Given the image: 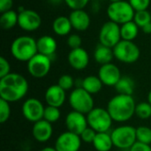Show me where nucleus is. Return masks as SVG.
Listing matches in <instances>:
<instances>
[{
	"label": "nucleus",
	"mask_w": 151,
	"mask_h": 151,
	"mask_svg": "<svg viewBox=\"0 0 151 151\" xmlns=\"http://www.w3.org/2000/svg\"><path fill=\"white\" fill-rule=\"evenodd\" d=\"M28 91L27 79L17 73H11L0 78V98L8 103H15L26 96Z\"/></svg>",
	"instance_id": "f257e3e1"
},
{
	"label": "nucleus",
	"mask_w": 151,
	"mask_h": 151,
	"mask_svg": "<svg viewBox=\"0 0 151 151\" xmlns=\"http://www.w3.org/2000/svg\"><path fill=\"white\" fill-rule=\"evenodd\" d=\"M136 104L133 96L118 94L108 102L107 111L113 121L127 122L135 115Z\"/></svg>",
	"instance_id": "f03ea898"
},
{
	"label": "nucleus",
	"mask_w": 151,
	"mask_h": 151,
	"mask_svg": "<svg viewBox=\"0 0 151 151\" xmlns=\"http://www.w3.org/2000/svg\"><path fill=\"white\" fill-rule=\"evenodd\" d=\"M10 51L16 60L27 63L38 53L36 40L29 35L18 36L12 41Z\"/></svg>",
	"instance_id": "7ed1b4c3"
},
{
	"label": "nucleus",
	"mask_w": 151,
	"mask_h": 151,
	"mask_svg": "<svg viewBox=\"0 0 151 151\" xmlns=\"http://www.w3.org/2000/svg\"><path fill=\"white\" fill-rule=\"evenodd\" d=\"M109 20L113 21L119 26L134 20L135 11L127 0L110 3L106 10Z\"/></svg>",
	"instance_id": "20e7f679"
},
{
	"label": "nucleus",
	"mask_w": 151,
	"mask_h": 151,
	"mask_svg": "<svg viewBox=\"0 0 151 151\" xmlns=\"http://www.w3.org/2000/svg\"><path fill=\"white\" fill-rule=\"evenodd\" d=\"M68 101L73 111L85 115H87L95 108L92 95L87 92L81 87H77L72 90Z\"/></svg>",
	"instance_id": "39448f33"
},
{
	"label": "nucleus",
	"mask_w": 151,
	"mask_h": 151,
	"mask_svg": "<svg viewBox=\"0 0 151 151\" xmlns=\"http://www.w3.org/2000/svg\"><path fill=\"white\" fill-rule=\"evenodd\" d=\"M114 147L120 150H129L136 142V128L123 125L118 127L111 133Z\"/></svg>",
	"instance_id": "423d86ee"
},
{
	"label": "nucleus",
	"mask_w": 151,
	"mask_h": 151,
	"mask_svg": "<svg viewBox=\"0 0 151 151\" xmlns=\"http://www.w3.org/2000/svg\"><path fill=\"white\" fill-rule=\"evenodd\" d=\"M86 116L88 127L94 129L96 133L108 132L111 127L113 119H111L107 109L96 107Z\"/></svg>",
	"instance_id": "0eeeda50"
},
{
	"label": "nucleus",
	"mask_w": 151,
	"mask_h": 151,
	"mask_svg": "<svg viewBox=\"0 0 151 151\" xmlns=\"http://www.w3.org/2000/svg\"><path fill=\"white\" fill-rule=\"evenodd\" d=\"M114 58L124 64H134L141 56V50L134 42L121 40L113 48Z\"/></svg>",
	"instance_id": "6e6552de"
},
{
	"label": "nucleus",
	"mask_w": 151,
	"mask_h": 151,
	"mask_svg": "<svg viewBox=\"0 0 151 151\" xmlns=\"http://www.w3.org/2000/svg\"><path fill=\"white\" fill-rule=\"evenodd\" d=\"M98 40L99 43L113 49L122 40L120 26L111 20L104 22L99 30Z\"/></svg>",
	"instance_id": "1a4fd4ad"
},
{
	"label": "nucleus",
	"mask_w": 151,
	"mask_h": 151,
	"mask_svg": "<svg viewBox=\"0 0 151 151\" xmlns=\"http://www.w3.org/2000/svg\"><path fill=\"white\" fill-rule=\"evenodd\" d=\"M52 59L45 55L37 53L27 63V68L29 74L36 79L44 78L48 75L51 68Z\"/></svg>",
	"instance_id": "9d476101"
},
{
	"label": "nucleus",
	"mask_w": 151,
	"mask_h": 151,
	"mask_svg": "<svg viewBox=\"0 0 151 151\" xmlns=\"http://www.w3.org/2000/svg\"><path fill=\"white\" fill-rule=\"evenodd\" d=\"M18 13V26L23 31L35 32L41 27L42 19L37 12L31 9H25L24 11Z\"/></svg>",
	"instance_id": "9b49d317"
},
{
	"label": "nucleus",
	"mask_w": 151,
	"mask_h": 151,
	"mask_svg": "<svg viewBox=\"0 0 151 151\" xmlns=\"http://www.w3.org/2000/svg\"><path fill=\"white\" fill-rule=\"evenodd\" d=\"M44 110L45 107L42 103L36 98H28L22 104V114L24 118L32 123L43 119Z\"/></svg>",
	"instance_id": "f8f14e48"
},
{
	"label": "nucleus",
	"mask_w": 151,
	"mask_h": 151,
	"mask_svg": "<svg viewBox=\"0 0 151 151\" xmlns=\"http://www.w3.org/2000/svg\"><path fill=\"white\" fill-rule=\"evenodd\" d=\"M81 142L80 135L66 131L58 135L54 147L57 151H79Z\"/></svg>",
	"instance_id": "ddd939ff"
},
{
	"label": "nucleus",
	"mask_w": 151,
	"mask_h": 151,
	"mask_svg": "<svg viewBox=\"0 0 151 151\" xmlns=\"http://www.w3.org/2000/svg\"><path fill=\"white\" fill-rule=\"evenodd\" d=\"M97 76L100 78L103 84L108 87H115L122 77L119 68L113 63L101 65Z\"/></svg>",
	"instance_id": "4468645a"
},
{
	"label": "nucleus",
	"mask_w": 151,
	"mask_h": 151,
	"mask_svg": "<svg viewBox=\"0 0 151 151\" xmlns=\"http://www.w3.org/2000/svg\"><path fill=\"white\" fill-rule=\"evenodd\" d=\"M65 122L67 131L78 135L88 127L87 116L75 111H72L66 115Z\"/></svg>",
	"instance_id": "2eb2a0df"
},
{
	"label": "nucleus",
	"mask_w": 151,
	"mask_h": 151,
	"mask_svg": "<svg viewBox=\"0 0 151 151\" xmlns=\"http://www.w3.org/2000/svg\"><path fill=\"white\" fill-rule=\"evenodd\" d=\"M67 61L70 66L77 71L87 68L89 64V55L82 47L71 50L67 56Z\"/></svg>",
	"instance_id": "dca6fc26"
},
{
	"label": "nucleus",
	"mask_w": 151,
	"mask_h": 151,
	"mask_svg": "<svg viewBox=\"0 0 151 151\" xmlns=\"http://www.w3.org/2000/svg\"><path fill=\"white\" fill-rule=\"evenodd\" d=\"M73 29L78 32H84L88 30L91 24V18L88 12L84 9L72 10L68 16Z\"/></svg>",
	"instance_id": "f3484780"
},
{
	"label": "nucleus",
	"mask_w": 151,
	"mask_h": 151,
	"mask_svg": "<svg viewBox=\"0 0 151 151\" xmlns=\"http://www.w3.org/2000/svg\"><path fill=\"white\" fill-rule=\"evenodd\" d=\"M65 90L60 88L58 84L50 86L45 91L44 99L47 104L50 106L60 108L65 104Z\"/></svg>",
	"instance_id": "a211bd4d"
},
{
	"label": "nucleus",
	"mask_w": 151,
	"mask_h": 151,
	"mask_svg": "<svg viewBox=\"0 0 151 151\" xmlns=\"http://www.w3.org/2000/svg\"><path fill=\"white\" fill-rule=\"evenodd\" d=\"M53 134L52 124L46 121L45 119H41L34 123L32 127V135L35 141L38 142H48Z\"/></svg>",
	"instance_id": "6ab92c4d"
},
{
	"label": "nucleus",
	"mask_w": 151,
	"mask_h": 151,
	"mask_svg": "<svg viewBox=\"0 0 151 151\" xmlns=\"http://www.w3.org/2000/svg\"><path fill=\"white\" fill-rule=\"evenodd\" d=\"M38 53L45 55L50 58L55 56L58 49V42L54 37L49 35H44L36 40Z\"/></svg>",
	"instance_id": "aec40b11"
},
{
	"label": "nucleus",
	"mask_w": 151,
	"mask_h": 151,
	"mask_svg": "<svg viewBox=\"0 0 151 151\" xmlns=\"http://www.w3.org/2000/svg\"><path fill=\"white\" fill-rule=\"evenodd\" d=\"M73 29L71 21L66 16H58L52 22V30L58 36L69 35Z\"/></svg>",
	"instance_id": "412c9836"
},
{
	"label": "nucleus",
	"mask_w": 151,
	"mask_h": 151,
	"mask_svg": "<svg viewBox=\"0 0 151 151\" xmlns=\"http://www.w3.org/2000/svg\"><path fill=\"white\" fill-rule=\"evenodd\" d=\"M113 58H114L113 49L103 45L101 43H99L96 47L94 51V59L97 64L101 65H106L111 63Z\"/></svg>",
	"instance_id": "4be33fe9"
},
{
	"label": "nucleus",
	"mask_w": 151,
	"mask_h": 151,
	"mask_svg": "<svg viewBox=\"0 0 151 151\" xmlns=\"http://www.w3.org/2000/svg\"><path fill=\"white\" fill-rule=\"evenodd\" d=\"M103 82L98 76L88 75L81 81V87L91 95L99 93L103 88Z\"/></svg>",
	"instance_id": "5701e85b"
},
{
	"label": "nucleus",
	"mask_w": 151,
	"mask_h": 151,
	"mask_svg": "<svg viewBox=\"0 0 151 151\" xmlns=\"http://www.w3.org/2000/svg\"><path fill=\"white\" fill-rule=\"evenodd\" d=\"M92 144L96 151H110L114 146L111 135L108 132L97 133Z\"/></svg>",
	"instance_id": "b1692460"
},
{
	"label": "nucleus",
	"mask_w": 151,
	"mask_h": 151,
	"mask_svg": "<svg viewBox=\"0 0 151 151\" xmlns=\"http://www.w3.org/2000/svg\"><path fill=\"white\" fill-rule=\"evenodd\" d=\"M19 13L17 11L10 10L1 13L0 16V26L4 30H11L18 26Z\"/></svg>",
	"instance_id": "393cba45"
},
{
	"label": "nucleus",
	"mask_w": 151,
	"mask_h": 151,
	"mask_svg": "<svg viewBox=\"0 0 151 151\" xmlns=\"http://www.w3.org/2000/svg\"><path fill=\"white\" fill-rule=\"evenodd\" d=\"M140 27L134 21L131 20L120 26V34L122 40L134 42L139 35Z\"/></svg>",
	"instance_id": "a878e982"
},
{
	"label": "nucleus",
	"mask_w": 151,
	"mask_h": 151,
	"mask_svg": "<svg viewBox=\"0 0 151 151\" xmlns=\"http://www.w3.org/2000/svg\"><path fill=\"white\" fill-rule=\"evenodd\" d=\"M118 94L133 96L135 88V84L134 80L129 76H122L119 82L114 87Z\"/></svg>",
	"instance_id": "bb28decb"
},
{
	"label": "nucleus",
	"mask_w": 151,
	"mask_h": 151,
	"mask_svg": "<svg viewBox=\"0 0 151 151\" xmlns=\"http://www.w3.org/2000/svg\"><path fill=\"white\" fill-rule=\"evenodd\" d=\"M136 139L138 142L150 145L151 143V128L142 126L136 128Z\"/></svg>",
	"instance_id": "cd10ccee"
},
{
	"label": "nucleus",
	"mask_w": 151,
	"mask_h": 151,
	"mask_svg": "<svg viewBox=\"0 0 151 151\" xmlns=\"http://www.w3.org/2000/svg\"><path fill=\"white\" fill-rule=\"evenodd\" d=\"M60 117H61V112H60L59 108L50 106V105H47L45 107L43 119H45L46 121L53 124L57 122L60 119Z\"/></svg>",
	"instance_id": "c85d7f7f"
},
{
	"label": "nucleus",
	"mask_w": 151,
	"mask_h": 151,
	"mask_svg": "<svg viewBox=\"0 0 151 151\" xmlns=\"http://www.w3.org/2000/svg\"><path fill=\"white\" fill-rule=\"evenodd\" d=\"M135 116L141 119H148L151 117V104L149 102H142L136 104Z\"/></svg>",
	"instance_id": "c756f323"
},
{
	"label": "nucleus",
	"mask_w": 151,
	"mask_h": 151,
	"mask_svg": "<svg viewBox=\"0 0 151 151\" xmlns=\"http://www.w3.org/2000/svg\"><path fill=\"white\" fill-rule=\"evenodd\" d=\"M134 21L138 25L140 28L144 27L145 25L151 22V13L149 10H143V11H138L135 12Z\"/></svg>",
	"instance_id": "7c9ffc66"
},
{
	"label": "nucleus",
	"mask_w": 151,
	"mask_h": 151,
	"mask_svg": "<svg viewBox=\"0 0 151 151\" xmlns=\"http://www.w3.org/2000/svg\"><path fill=\"white\" fill-rule=\"evenodd\" d=\"M11 116L10 103L0 98V123H5Z\"/></svg>",
	"instance_id": "2f4dec72"
},
{
	"label": "nucleus",
	"mask_w": 151,
	"mask_h": 151,
	"mask_svg": "<svg viewBox=\"0 0 151 151\" xmlns=\"http://www.w3.org/2000/svg\"><path fill=\"white\" fill-rule=\"evenodd\" d=\"M74 84H75V81H74L73 78L69 74L61 75L58 81V85L65 91L72 89L73 88Z\"/></svg>",
	"instance_id": "473e14b6"
},
{
	"label": "nucleus",
	"mask_w": 151,
	"mask_h": 151,
	"mask_svg": "<svg viewBox=\"0 0 151 151\" xmlns=\"http://www.w3.org/2000/svg\"><path fill=\"white\" fill-rule=\"evenodd\" d=\"M90 1L91 0H64V3L71 10H81L85 9Z\"/></svg>",
	"instance_id": "72a5a7b5"
},
{
	"label": "nucleus",
	"mask_w": 151,
	"mask_h": 151,
	"mask_svg": "<svg viewBox=\"0 0 151 151\" xmlns=\"http://www.w3.org/2000/svg\"><path fill=\"white\" fill-rule=\"evenodd\" d=\"M66 43L71 50L81 48L82 43V39L78 34H71L67 37Z\"/></svg>",
	"instance_id": "f704fd0d"
},
{
	"label": "nucleus",
	"mask_w": 151,
	"mask_h": 151,
	"mask_svg": "<svg viewBox=\"0 0 151 151\" xmlns=\"http://www.w3.org/2000/svg\"><path fill=\"white\" fill-rule=\"evenodd\" d=\"M135 12L148 10L151 4V0H127Z\"/></svg>",
	"instance_id": "c9c22d12"
},
{
	"label": "nucleus",
	"mask_w": 151,
	"mask_h": 151,
	"mask_svg": "<svg viewBox=\"0 0 151 151\" xmlns=\"http://www.w3.org/2000/svg\"><path fill=\"white\" fill-rule=\"evenodd\" d=\"M96 132L92 129L91 127H88L81 134H80V137L81 139L82 142H86V143H93L94 140H95V137L96 135Z\"/></svg>",
	"instance_id": "e433bc0d"
},
{
	"label": "nucleus",
	"mask_w": 151,
	"mask_h": 151,
	"mask_svg": "<svg viewBox=\"0 0 151 151\" xmlns=\"http://www.w3.org/2000/svg\"><path fill=\"white\" fill-rule=\"evenodd\" d=\"M11 73V65L9 61L4 58H0V78H3Z\"/></svg>",
	"instance_id": "4c0bfd02"
},
{
	"label": "nucleus",
	"mask_w": 151,
	"mask_h": 151,
	"mask_svg": "<svg viewBox=\"0 0 151 151\" xmlns=\"http://www.w3.org/2000/svg\"><path fill=\"white\" fill-rule=\"evenodd\" d=\"M129 151H151V147L148 144L136 142L129 150Z\"/></svg>",
	"instance_id": "58836bf2"
},
{
	"label": "nucleus",
	"mask_w": 151,
	"mask_h": 151,
	"mask_svg": "<svg viewBox=\"0 0 151 151\" xmlns=\"http://www.w3.org/2000/svg\"><path fill=\"white\" fill-rule=\"evenodd\" d=\"M13 0H0V12H5L7 11L12 10Z\"/></svg>",
	"instance_id": "ea45409f"
},
{
	"label": "nucleus",
	"mask_w": 151,
	"mask_h": 151,
	"mask_svg": "<svg viewBox=\"0 0 151 151\" xmlns=\"http://www.w3.org/2000/svg\"><path fill=\"white\" fill-rule=\"evenodd\" d=\"M91 12H94V13H97L100 9H101V4H100V1L98 0H93L92 3H91Z\"/></svg>",
	"instance_id": "a19ab883"
},
{
	"label": "nucleus",
	"mask_w": 151,
	"mask_h": 151,
	"mask_svg": "<svg viewBox=\"0 0 151 151\" xmlns=\"http://www.w3.org/2000/svg\"><path fill=\"white\" fill-rule=\"evenodd\" d=\"M142 32H143L144 34H146V35H150L151 34V22L150 23H149V24H147V25H145L144 27H142Z\"/></svg>",
	"instance_id": "79ce46f5"
},
{
	"label": "nucleus",
	"mask_w": 151,
	"mask_h": 151,
	"mask_svg": "<svg viewBox=\"0 0 151 151\" xmlns=\"http://www.w3.org/2000/svg\"><path fill=\"white\" fill-rule=\"evenodd\" d=\"M47 1H48L49 4H50L52 5H55V6L59 5L62 3H64V0H47Z\"/></svg>",
	"instance_id": "37998d69"
},
{
	"label": "nucleus",
	"mask_w": 151,
	"mask_h": 151,
	"mask_svg": "<svg viewBox=\"0 0 151 151\" xmlns=\"http://www.w3.org/2000/svg\"><path fill=\"white\" fill-rule=\"evenodd\" d=\"M40 151H57V150L55 149V147H45Z\"/></svg>",
	"instance_id": "c03bdc74"
},
{
	"label": "nucleus",
	"mask_w": 151,
	"mask_h": 151,
	"mask_svg": "<svg viewBox=\"0 0 151 151\" xmlns=\"http://www.w3.org/2000/svg\"><path fill=\"white\" fill-rule=\"evenodd\" d=\"M148 102L151 104V90L149 92V95H148Z\"/></svg>",
	"instance_id": "a18cd8bd"
},
{
	"label": "nucleus",
	"mask_w": 151,
	"mask_h": 151,
	"mask_svg": "<svg viewBox=\"0 0 151 151\" xmlns=\"http://www.w3.org/2000/svg\"><path fill=\"white\" fill-rule=\"evenodd\" d=\"M110 3H113V2H118V1H121V0H109Z\"/></svg>",
	"instance_id": "49530a36"
},
{
	"label": "nucleus",
	"mask_w": 151,
	"mask_h": 151,
	"mask_svg": "<svg viewBox=\"0 0 151 151\" xmlns=\"http://www.w3.org/2000/svg\"><path fill=\"white\" fill-rule=\"evenodd\" d=\"M98 1H100V0H98Z\"/></svg>",
	"instance_id": "de8ad7c7"
}]
</instances>
